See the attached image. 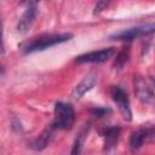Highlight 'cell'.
<instances>
[{"instance_id":"obj_10","label":"cell","mask_w":155,"mask_h":155,"mask_svg":"<svg viewBox=\"0 0 155 155\" xmlns=\"http://www.w3.org/2000/svg\"><path fill=\"white\" fill-rule=\"evenodd\" d=\"M54 130H56V127H54L52 124L48 125V126L39 134V137L31 143L30 147H31L34 150H42V149H45V148L48 145V143L51 142Z\"/></svg>"},{"instance_id":"obj_16","label":"cell","mask_w":155,"mask_h":155,"mask_svg":"<svg viewBox=\"0 0 155 155\" xmlns=\"http://www.w3.org/2000/svg\"><path fill=\"white\" fill-rule=\"evenodd\" d=\"M5 52V47H4V41H2V23L0 22V54H2Z\"/></svg>"},{"instance_id":"obj_14","label":"cell","mask_w":155,"mask_h":155,"mask_svg":"<svg viewBox=\"0 0 155 155\" xmlns=\"http://www.w3.org/2000/svg\"><path fill=\"white\" fill-rule=\"evenodd\" d=\"M90 111L96 117H103V116H105V115L111 113V110L109 108H104V107H96V108H92Z\"/></svg>"},{"instance_id":"obj_1","label":"cell","mask_w":155,"mask_h":155,"mask_svg":"<svg viewBox=\"0 0 155 155\" xmlns=\"http://www.w3.org/2000/svg\"><path fill=\"white\" fill-rule=\"evenodd\" d=\"M73 38L71 33H51V34H40L36 36H33L18 45V48L22 53L28 54L38 51H44L46 48H50L52 46L63 44L65 41H69Z\"/></svg>"},{"instance_id":"obj_4","label":"cell","mask_w":155,"mask_h":155,"mask_svg":"<svg viewBox=\"0 0 155 155\" xmlns=\"http://www.w3.org/2000/svg\"><path fill=\"white\" fill-rule=\"evenodd\" d=\"M134 92L143 104L151 105L154 103V80L153 78H134Z\"/></svg>"},{"instance_id":"obj_7","label":"cell","mask_w":155,"mask_h":155,"mask_svg":"<svg viewBox=\"0 0 155 155\" xmlns=\"http://www.w3.org/2000/svg\"><path fill=\"white\" fill-rule=\"evenodd\" d=\"M36 12H38L36 4H35L34 1H28L27 5H25L24 12H23V15H22V17L19 18L18 24H17V30H18V33L25 34V33L30 29V27L33 25V23H34V21H35Z\"/></svg>"},{"instance_id":"obj_11","label":"cell","mask_w":155,"mask_h":155,"mask_svg":"<svg viewBox=\"0 0 155 155\" xmlns=\"http://www.w3.org/2000/svg\"><path fill=\"white\" fill-rule=\"evenodd\" d=\"M102 134L104 138V149L110 150L117 143V139L120 136V128L117 126H110V127H107Z\"/></svg>"},{"instance_id":"obj_8","label":"cell","mask_w":155,"mask_h":155,"mask_svg":"<svg viewBox=\"0 0 155 155\" xmlns=\"http://www.w3.org/2000/svg\"><path fill=\"white\" fill-rule=\"evenodd\" d=\"M153 136H154V128L151 126L150 127H139V128H137L130 136V148L132 150L139 149L144 144V142L153 138Z\"/></svg>"},{"instance_id":"obj_12","label":"cell","mask_w":155,"mask_h":155,"mask_svg":"<svg viewBox=\"0 0 155 155\" xmlns=\"http://www.w3.org/2000/svg\"><path fill=\"white\" fill-rule=\"evenodd\" d=\"M88 131H90V122L85 124V125L80 128V131L78 132L76 138H75L74 144H73V149H71V154H73V155L81 153L82 147H84V143H85V140H86V138H87Z\"/></svg>"},{"instance_id":"obj_6","label":"cell","mask_w":155,"mask_h":155,"mask_svg":"<svg viewBox=\"0 0 155 155\" xmlns=\"http://www.w3.org/2000/svg\"><path fill=\"white\" fill-rule=\"evenodd\" d=\"M116 50L114 47H107V48H102L98 51H91L84 54H80L75 58V62L79 64L82 63H103L105 61H108L109 58H111L115 54Z\"/></svg>"},{"instance_id":"obj_9","label":"cell","mask_w":155,"mask_h":155,"mask_svg":"<svg viewBox=\"0 0 155 155\" xmlns=\"http://www.w3.org/2000/svg\"><path fill=\"white\" fill-rule=\"evenodd\" d=\"M96 82H97L96 74L91 73V74L86 75V76L74 87V90H73V92H71V98H73L74 101L80 99L81 97H84L85 93H87L88 91H91V90L94 87Z\"/></svg>"},{"instance_id":"obj_15","label":"cell","mask_w":155,"mask_h":155,"mask_svg":"<svg viewBox=\"0 0 155 155\" xmlns=\"http://www.w3.org/2000/svg\"><path fill=\"white\" fill-rule=\"evenodd\" d=\"M109 2H110V0H98L97 4H96V6H94V11H93V13H94V15L101 13V12L109 5Z\"/></svg>"},{"instance_id":"obj_2","label":"cell","mask_w":155,"mask_h":155,"mask_svg":"<svg viewBox=\"0 0 155 155\" xmlns=\"http://www.w3.org/2000/svg\"><path fill=\"white\" fill-rule=\"evenodd\" d=\"M75 122V111L71 104L58 102L54 105V121L52 125L56 130H70Z\"/></svg>"},{"instance_id":"obj_5","label":"cell","mask_w":155,"mask_h":155,"mask_svg":"<svg viewBox=\"0 0 155 155\" xmlns=\"http://www.w3.org/2000/svg\"><path fill=\"white\" fill-rule=\"evenodd\" d=\"M109 92H110V97L116 103L119 111H120L121 116L124 117V120L131 121L132 120V111L130 108V101H128L127 93L119 86H111Z\"/></svg>"},{"instance_id":"obj_13","label":"cell","mask_w":155,"mask_h":155,"mask_svg":"<svg viewBox=\"0 0 155 155\" xmlns=\"http://www.w3.org/2000/svg\"><path fill=\"white\" fill-rule=\"evenodd\" d=\"M128 57H130V47H124L116 56L115 61H114V67L116 69H121L125 63L128 61Z\"/></svg>"},{"instance_id":"obj_3","label":"cell","mask_w":155,"mask_h":155,"mask_svg":"<svg viewBox=\"0 0 155 155\" xmlns=\"http://www.w3.org/2000/svg\"><path fill=\"white\" fill-rule=\"evenodd\" d=\"M154 28L155 27L153 23L144 24V25H137V27H132L128 29L116 31V33L111 34L109 36V39L110 40H117V41H132L137 38L151 35L154 33Z\"/></svg>"}]
</instances>
